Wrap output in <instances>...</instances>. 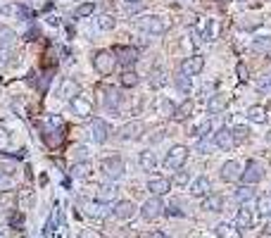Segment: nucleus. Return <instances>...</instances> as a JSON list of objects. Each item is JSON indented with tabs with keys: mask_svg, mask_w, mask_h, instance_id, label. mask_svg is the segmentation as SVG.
Masks as SVG:
<instances>
[{
	"mask_svg": "<svg viewBox=\"0 0 271 238\" xmlns=\"http://www.w3.org/2000/svg\"><path fill=\"white\" fill-rule=\"evenodd\" d=\"M93 67H95L98 74L109 76V74L114 72V67H117V57H114L112 50H100V53H95V57H93Z\"/></svg>",
	"mask_w": 271,
	"mask_h": 238,
	"instance_id": "f257e3e1",
	"label": "nucleus"
},
{
	"mask_svg": "<svg viewBox=\"0 0 271 238\" xmlns=\"http://www.w3.org/2000/svg\"><path fill=\"white\" fill-rule=\"evenodd\" d=\"M136 24L141 31H148V34H164L167 31V22L162 17H155V15H145V17H138L136 19Z\"/></svg>",
	"mask_w": 271,
	"mask_h": 238,
	"instance_id": "f03ea898",
	"label": "nucleus"
},
{
	"mask_svg": "<svg viewBox=\"0 0 271 238\" xmlns=\"http://www.w3.org/2000/svg\"><path fill=\"white\" fill-rule=\"evenodd\" d=\"M126 172V165H124V160L121 157H107V160H102V174L112 179V181H117L119 176H124Z\"/></svg>",
	"mask_w": 271,
	"mask_h": 238,
	"instance_id": "7ed1b4c3",
	"label": "nucleus"
},
{
	"mask_svg": "<svg viewBox=\"0 0 271 238\" xmlns=\"http://www.w3.org/2000/svg\"><path fill=\"white\" fill-rule=\"evenodd\" d=\"M262 176H264L262 165H259L257 160H250V162L245 165V169H243V176H240V181H243L245 186H254V183L262 181Z\"/></svg>",
	"mask_w": 271,
	"mask_h": 238,
	"instance_id": "20e7f679",
	"label": "nucleus"
},
{
	"mask_svg": "<svg viewBox=\"0 0 271 238\" xmlns=\"http://www.w3.org/2000/svg\"><path fill=\"white\" fill-rule=\"evenodd\" d=\"M186 160H188V150L183 146H174L167 157H164V167H169V169H181V167L186 165Z\"/></svg>",
	"mask_w": 271,
	"mask_h": 238,
	"instance_id": "39448f33",
	"label": "nucleus"
},
{
	"mask_svg": "<svg viewBox=\"0 0 271 238\" xmlns=\"http://www.w3.org/2000/svg\"><path fill=\"white\" fill-rule=\"evenodd\" d=\"M102 107L109 112H117L119 105H121V93H119V88H114V86H105L102 88Z\"/></svg>",
	"mask_w": 271,
	"mask_h": 238,
	"instance_id": "423d86ee",
	"label": "nucleus"
},
{
	"mask_svg": "<svg viewBox=\"0 0 271 238\" xmlns=\"http://www.w3.org/2000/svg\"><path fill=\"white\" fill-rule=\"evenodd\" d=\"M164 210H167V205L162 202V198H150V200L143 202V219H157V217H162Z\"/></svg>",
	"mask_w": 271,
	"mask_h": 238,
	"instance_id": "0eeeda50",
	"label": "nucleus"
},
{
	"mask_svg": "<svg viewBox=\"0 0 271 238\" xmlns=\"http://www.w3.org/2000/svg\"><path fill=\"white\" fill-rule=\"evenodd\" d=\"M117 62H121V67H126V69H131L136 62H138V48H131V46H119L117 50Z\"/></svg>",
	"mask_w": 271,
	"mask_h": 238,
	"instance_id": "6e6552de",
	"label": "nucleus"
},
{
	"mask_svg": "<svg viewBox=\"0 0 271 238\" xmlns=\"http://www.w3.org/2000/svg\"><path fill=\"white\" fill-rule=\"evenodd\" d=\"M202 67H205V60L200 55H193V57H186V60L181 62L179 72L183 74V76H195V74L202 72Z\"/></svg>",
	"mask_w": 271,
	"mask_h": 238,
	"instance_id": "1a4fd4ad",
	"label": "nucleus"
},
{
	"mask_svg": "<svg viewBox=\"0 0 271 238\" xmlns=\"http://www.w3.org/2000/svg\"><path fill=\"white\" fill-rule=\"evenodd\" d=\"M243 176V165L240 162H235V160H228V162H224V167H221V179L228 183L238 181Z\"/></svg>",
	"mask_w": 271,
	"mask_h": 238,
	"instance_id": "9d476101",
	"label": "nucleus"
},
{
	"mask_svg": "<svg viewBox=\"0 0 271 238\" xmlns=\"http://www.w3.org/2000/svg\"><path fill=\"white\" fill-rule=\"evenodd\" d=\"M90 134H93L95 143H105L109 138V127L105 124V119H93L90 122Z\"/></svg>",
	"mask_w": 271,
	"mask_h": 238,
	"instance_id": "9b49d317",
	"label": "nucleus"
},
{
	"mask_svg": "<svg viewBox=\"0 0 271 238\" xmlns=\"http://www.w3.org/2000/svg\"><path fill=\"white\" fill-rule=\"evenodd\" d=\"M112 214H114L117 219H121V221H128V219H131V217L136 214L133 202H131V200H121V202H117V205H114V210H112Z\"/></svg>",
	"mask_w": 271,
	"mask_h": 238,
	"instance_id": "f8f14e48",
	"label": "nucleus"
},
{
	"mask_svg": "<svg viewBox=\"0 0 271 238\" xmlns=\"http://www.w3.org/2000/svg\"><path fill=\"white\" fill-rule=\"evenodd\" d=\"M209 191H212V181H209L207 176H200V179H195L193 186H190V193H193V195H198V198H207Z\"/></svg>",
	"mask_w": 271,
	"mask_h": 238,
	"instance_id": "ddd939ff",
	"label": "nucleus"
},
{
	"mask_svg": "<svg viewBox=\"0 0 271 238\" xmlns=\"http://www.w3.org/2000/svg\"><path fill=\"white\" fill-rule=\"evenodd\" d=\"M169 188H172V181L169 179H150L148 181V191L153 193V195H167L169 193Z\"/></svg>",
	"mask_w": 271,
	"mask_h": 238,
	"instance_id": "4468645a",
	"label": "nucleus"
},
{
	"mask_svg": "<svg viewBox=\"0 0 271 238\" xmlns=\"http://www.w3.org/2000/svg\"><path fill=\"white\" fill-rule=\"evenodd\" d=\"M143 134V124L141 122H128V124H124L121 127V141H133V138H138Z\"/></svg>",
	"mask_w": 271,
	"mask_h": 238,
	"instance_id": "2eb2a0df",
	"label": "nucleus"
},
{
	"mask_svg": "<svg viewBox=\"0 0 271 238\" xmlns=\"http://www.w3.org/2000/svg\"><path fill=\"white\" fill-rule=\"evenodd\" d=\"M233 134L228 131V129H219L217 134H214V146L221 148V150H228V148H233Z\"/></svg>",
	"mask_w": 271,
	"mask_h": 238,
	"instance_id": "dca6fc26",
	"label": "nucleus"
},
{
	"mask_svg": "<svg viewBox=\"0 0 271 238\" xmlns=\"http://www.w3.org/2000/svg\"><path fill=\"white\" fill-rule=\"evenodd\" d=\"M69 105H72V110L76 112L79 117H90V114H93V107H90V102L83 100V98H79V95H76V98H72V100H69Z\"/></svg>",
	"mask_w": 271,
	"mask_h": 238,
	"instance_id": "f3484780",
	"label": "nucleus"
},
{
	"mask_svg": "<svg viewBox=\"0 0 271 238\" xmlns=\"http://www.w3.org/2000/svg\"><path fill=\"white\" fill-rule=\"evenodd\" d=\"M112 210H114V207H112L109 202H88V205H86V212L93 214V217H107Z\"/></svg>",
	"mask_w": 271,
	"mask_h": 238,
	"instance_id": "a211bd4d",
	"label": "nucleus"
},
{
	"mask_svg": "<svg viewBox=\"0 0 271 238\" xmlns=\"http://www.w3.org/2000/svg\"><path fill=\"white\" fill-rule=\"evenodd\" d=\"M252 212L247 210V207H243V210H238V214H235V229L240 231V229H250L252 226Z\"/></svg>",
	"mask_w": 271,
	"mask_h": 238,
	"instance_id": "6ab92c4d",
	"label": "nucleus"
},
{
	"mask_svg": "<svg viewBox=\"0 0 271 238\" xmlns=\"http://www.w3.org/2000/svg\"><path fill=\"white\" fill-rule=\"evenodd\" d=\"M214 233H217V238H240V231L235 229L233 224H226V221L214 226Z\"/></svg>",
	"mask_w": 271,
	"mask_h": 238,
	"instance_id": "aec40b11",
	"label": "nucleus"
},
{
	"mask_svg": "<svg viewBox=\"0 0 271 238\" xmlns=\"http://www.w3.org/2000/svg\"><path fill=\"white\" fill-rule=\"evenodd\" d=\"M221 205H224V198H221V195H217V193H209L207 198L202 200V210L219 212V210H221Z\"/></svg>",
	"mask_w": 271,
	"mask_h": 238,
	"instance_id": "412c9836",
	"label": "nucleus"
},
{
	"mask_svg": "<svg viewBox=\"0 0 271 238\" xmlns=\"http://www.w3.org/2000/svg\"><path fill=\"white\" fill-rule=\"evenodd\" d=\"M224 107H226V95L224 93H214L207 102V110L212 114H219V112H224Z\"/></svg>",
	"mask_w": 271,
	"mask_h": 238,
	"instance_id": "4be33fe9",
	"label": "nucleus"
},
{
	"mask_svg": "<svg viewBox=\"0 0 271 238\" xmlns=\"http://www.w3.org/2000/svg\"><path fill=\"white\" fill-rule=\"evenodd\" d=\"M214 34H217V22L212 17H207L202 22V31H200V38L202 41H214Z\"/></svg>",
	"mask_w": 271,
	"mask_h": 238,
	"instance_id": "5701e85b",
	"label": "nucleus"
},
{
	"mask_svg": "<svg viewBox=\"0 0 271 238\" xmlns=\"http://www.w3.org/2000/svg\"><path fill=\"white\" fill-rule=\"evenodd\" d=\"M138 162H141V167H143L145 172H153L155 167H157V157H155L153 150H143L141 157H138Z\"/></svg>",
	"mask_w": 271,
	"mask_h": 238,
	"instance_id": "b1692460",
	"label": "nucleus"
},
{
	"mask_svg": "<svg viewBox=\"0 0 271 238\" xmlns=\"http://www.w3.org/2000/svg\"><path fill=\"white\" fill-rule=\"evenodd\" d=\"M174 86L179 88L181 95H188L190 91H193V83H190V76H183V74H176V79H174Z\"/></svg>",
	"mask_w": 271,
	"mask_h": 238,
	"instance_id": "393cba45",
	"label": "nucleus"
},
{
	"mask_svg": "<svg viewBox=\"0 0 271 238\" xmlns=\"http://www.w3.org/2000/svg\"><path fill=\"white\" fill-rule=\"evenodd\" d=\"M247 119L250 122H257V124H264L266 122V110H264L262 105H254V107L247 110Z\"/></svg>",
	"mask_w": 271,
	"mask_h": 238,
	"instance_id": "a878e982",
	"label": "nucleus"
},
{
	"mask_svg": "<svg viewBox=\"0 0 271 238\" xmlns=\"http://www.w3.org/2000/svg\"><path fill=\"white\" fill-rule=\"evenodd\" d=\"M15 41H17V34H15L12 29H10V27H0V43H3V48H10Z\"/></svg>",
	"mask_w": 271,
	"mask_h": 238,
	"instance_id": "bb28decb",
	"label": "nucleus"
},
{
	"mask_svg": "<svg viewBox=\"0 0 271 238\" xmlns=\"http://www.w3.org/2000/svg\"><path fill=\"white\" fill-rule=\"evenodd\" d=\"M233 195H235V200H238V202H250V200H254L252 186H240V188H238Z\"/></svg>",
	"mask_w": 271,
	"mask_h": 238,
	"instance_id": "cd10ccee",
	"label": "nucleus"
},
{
	"mask_svg": "<svg viewBox=\"0 0 271 238\" xmlns=\"http://www.w3.org/2000/svg\"><path fill=\"white\" fill-rule=\"evenodd\" d=\"M114 193H117V188H114L112 183H107V186L102 183V186H100V191H98V202H107V200H112V198H114Z\"/></svg>",
	"mask_w": 271,
	"mask_h": 238,
	"instance_id": "c85d7f7f",
	"label": "nucleus"
},
{
	"mask_svg": "<svg viewBox=\"0 0 271 238\" xmlns=\"http://www.w3.org/2000/svg\"><path fill=\"white\" fill-rule=\"evenodd\" d=\"M138 81H141V76L136 72H131V69H126V72L121 74V86L124 88H133V86H138Z\"/></svg>",
	"mask_w": 271,
	"mask_h": 238,
	"instance_id": "c756f323",
	"label": "nucleus"
},
{
	"mask_svg": "<svg viewBox=\"0 0 271 238\" xmlns=\"http://www.w3.org/2000/svg\"><path fill=\"white\" fill-rule=\"evenodd\" d=\"M209 131H212V122H202V124H198V127L193 129V136L198 138V141H205V138L209 136Z\"/></svg>",
	"mask_w": 271,
	"mask_h": 238,
	"instance_id": "7c9ffc66",
	"label": "nucleus"
},
{
	"mask_svg": "<svg viewBox=\"0 0 271 238\" xmlns=\"http://www.w3.org/2000/svg\"><path fill=\"white\" fill-rule=\"evenodd\" d=\"M76 93H79V86H76V81H72V79H67V81L62 83V95L64 98H76Z\"/></svg>",
	"mask_w": 271,
	"mask_h": 238,
	"instance_id": "2f4dec72",
	"label": "nucleus"
},
{
	"mask_svg": "<svg viewBox=\"0 0 271 238\" xmlns=\"http://www.w3.org/2000/svg\"><path fill=\"white\" fill-rule=\"evenodd\" d=\"M252 48L257 50V53H269L271 50V36H259L252 43Z\"/></svg>",
	"mask_w": 271,
	"mask_h": 238,
	"instance_id": "473e14b6",
	"label": "nucleus"
},
{
	"mask_svg": "<svg viewBox=\"0 0 271 238\" xmlns=\"http://www.w3.org/2000/svg\"><path fill=\"white\" fill-rule=\"evenodd\" d=\"M190 112H193V102L186 100L183 105H179V107H176V112H174V119H186V117H190Z\"/></svg>",
	"mask_w": 271,
	"mask_h": 238,
	"instance_id": "72a5a7b5",
	"label": "nucleus"
},
{
	"mask_svg": "<svg viewBox=\"0 0 271 238\" xmlns=\"http://www.w3.org/2000/svg\"><path fill=\"white\" fill-rule=\"evenodd\" d=\"M93 10H95V5H93V3H83V5H79V8L74 10V17L83 19V17H88V15H93Z\"/></svg>",
	"mask_w": 271,
	"mask_h": 238,
	"instance_id": "f704fd0d",
	"label": "nucleus"
},
{
	"mask_svg": "<svg viewBox=\"0 0 271 238\" xmlns=\"http://www.w3.org/2000/svg\"><path fill=\"white\" fill-rule=\"evenodd\" d=\"M257 91H262L264 95H271V72L264 74L262 79L257 81Z\"/></svg>",
	"mask_w": 271,
	"mask_h": 238,
	"instance_id": "c9c22d12",
	"label": "nucleus"
},
{
	"mask_svg": "<svg viewBox=\"0 0 271 238\" xmlns=\"http://www.w3.org/2000/svg\"><path fill=\"white\" fill-rule=\"evenodd\" d=\"M112 27H114V17H112V15H100L98 17V29L100 31H109Z\"/></svg>",
	"mask_w": 271,
	"mask_h": 238,
	"instance_id": "e433bc0d",
	"label": "nucleus"
},
{
	"mask_svg": "<svg viewBox=\"0 0 271 238\" xmlns=\"http://www.w3.org/2000/svg\"><path fill=\"white\" fill-rule=\"evenodd\" d=\"M164 81H167V74L160 72V69H155V72L150 74V83H153L155 88H160V86H164Z\"/></svg>",
	"mask_w": 271,
	"mask_h": 238,
	"instance_id": "4c0bfd02",
	"label": "nucleus"
},
{
	"mask_svg": "<svg viewBox=\"0 0 271 238\" xmlns=\"http://www.w3.org/2000/svg\"><path fill=\"white\" fill-rule=\"evenodd\" d=\"M88 172H90L88 162H79V165H74V169H72V174L76 176V179H83V176H88Z\"/></svg>",
	"mask_w": 271,
	"mask_h": 238,
	"instance_id": "58836bf2",
	"label": "nucleus"
},
{
	"mask_svg": "<svg viewBox=\"0 0 271 238\" xmlns=\"http://www.w3.org/2000/svg\"><path fill=\"white\" fill-rule=\"evenodd\" d=\"M0 15H5V17L17 15V5H12L10 0H0Z\"/></svg>",
	"mask_w": 271,
	"mask_h": 238,
	"instance_id": "ea45409f",
	"label": "nucleus"
},
{
	"mask_svg": "<svg viewBox=\"0 0 271 238\" xmlns=\"http://www.w3.org/2000/svg\"><path fill=\"white\" fill-rule=\"evenodd\" d=\"M257 207L262 214H271V195H262L259 200H257Z\"/></svg>",
	"mask_w": 271,
	"mask_h": 238,
	"instance_id": "a19ab883",
	"label": "nucleus"
},
{
	"mask_svg": "<svg viewBox=\"0 0 271 238\" xmlns=\"http://www.w3.org/2000/svg\"><path fill=\"white\" fill-rule=\"evenodd\" d=\"M12 57H15V53L10 48H0V67H8L12 62Z\"/></svg>",
	"mask_w": 271,
	"mask_h": 238,
	"instance_id": "79ce46f5",
	"label": "nucleus"
},
{
	"mask_svg": "<svg viewBox=\"0 0 271 238\" xmlns=\"http://www.w3.org/2000/svg\"><path fill=\"white\" fill-rule=\"evenodd\" d=\"M167 214H172V217H183V207H181V202L179 200H174L169 207H167Z\"/></svg>",
	"mask_w": 271,
	"mask_h": 238,
	"instance_id": "37998d69",
	"label": "nucleus"
},
{
	"mask_svg": "<svg viewBox=\"0 0 271 238\" xmlns=\"http://www.w3.org/2000/svg\"><path fill=\"white\" fill-rule=\"evenodd\" d=\"M12 188V179H10V172H3L0 169V191H10Z\"/></svg>",
	"mask_w": 271,
	"mask_h": 238,
	"instance_id": "c03bdc74",
	"label": "nucleus"
},
{
	"mask_svg": "<svg viewBox=\"0 0 271 238\" xmlns=\"http://www.w3.org/2000/svg\"><path fill=\"white\" fill-rule=\"evenodd\" d=\"M231 134H233V141H245V136H247V129H245V127H235Z\"/></svg>",
	"mask_w": 271,
	"mask_h": 238,
	"instance_id": "a18cd8bd",
	"label": "nucleus"
},
{
	"mask_svg": "<svg viewBox=\"0 0 271 238\" xmlns=\"http://www.w3.org/2000/svg\"><path fill=\"white\" fill-rule=\"evenodd\" d=\"M27 3H29V8H34V10L48 8V0H27Z\"/></svg>",
	"mask_w": 271,
	"mask_h": 238,
	"instance_id": "49530a36",
	"label": "nucleus"
},
{
	"mask_svg": "<svg viewBox=\"0 0 271 238\" xmlns=\"http://www.w3.org/2000/svg\"><path fill=\"white\" fill-rule=\"evenodd\" d=\"M162 110L167 112V114H172V117H174L176 107H174V102H172V100H162Z\"/></svg>",
	"mask_w": 271,
	"mask_h": 238,
	"instance_id": "de8ad7c7",
	"label": "nucleus"
},
{
	"mask_svg": "<svg viewBox=\"0 0 271 238\" xmlns=\"http://www.w3.org/2000/svg\"><path fill=\"white\" fill-rule=\"evenodd\" d=\"M174 181L179 183V186H186V183H188V172H179V174H176V179H174Z\"/></svg>",
	"mask_w": 271,
	"mask_h": 238,
	"instance_id": "09e8293b",
	"label": "nucleus"
},
{
	"mask_svg": "<svg viewBox=\"0 0 271 238\" xmlns=\"http://www.w3.org/2000/svg\"><path fill=\"white\" fill-rule=\"evenodd\" d=\"M143 238H169L167 233H162V231H150V233H145Z\"/></svg>",
	"mask_w": 271,
	"mask_h": 238,
	"instance_id": "8fccbe9b",
	"label": "nucleus"
},
{
	"mask_svg": "<svg viewBox=\"0 0 271 238\" xmlns=\"http://www.w3.org/2000/svg\"><path fill=\"white\" fill-rule=\"evenodd\" d=\"M195 150H198V153H207V143H205V141H198V143H195Z\"/></svg>",
	"mask_w": 271,
	"mask_h": 238,
	"instance_id": "3c124183",
	"label": "nucleus"
},
{
	"mask_svg": "<svg viewBox=\"0 0 271 238\" xmlns=\"http://www.w3.org/2000/svg\"><path fill=\"white\" fill-rule=\"evenodd\" d=\"M86 155H88V148H83V146L76 148V157H86Z\"/></svg>",
	"mask_w": 271,
	"mask_h": 238,
	"instance_id": "603ef678",
	"label": "nucleus"
},
{
	"mask_svg": "<svg viewBox=\"0 0 271 238\" xmlns=\"http://www.w3.org/2000/svg\"><path fill=\"white\" fill-rule=\"evenodd\" d=\"M48 22H50L53 27H60V17H57V15H50V17H48Z\"/></svg>",
	"mask_w": 271,
	"mask_h": 238,
	"instance_id": "864d4df0",
	"label": "nucleus"
},
{
	"mask_svg": "<svg viewBox=\"0 0 271 238\" xmlns=\"http://www.w3.org/2000/svg\"><path fill=\"white\" fill-rule=\"evenodd\" d=\"M10 138L5 136V134H3V131H0V150H3V148H5V143H8Z\"/></svg>",
	"mask_w": 271,
	"mask_h": 238,
	"instance_id": "5fc2aeb1",
	"label": "nucleus"
},
{
	"mask_svg": "<svg viewBox=\"0 0 271 238\" xmlns=\"http://www.w3.org/2000/svg\"><path fill=\"white\" fill-rule=\"evenodd\" d=\"M0 238H8V226H0Z\"/></svg>",
	"mask_w": 271,
	"mask_h": 238,
	"instance_id": "6e6d98bb",
	"label": "nucleus"
},
{
	"mask_svg": "<svg viewBox=\"0 0 271 238\" xmlns=\"http://www.w3.org/2000/svg\"><path fill=\"white\" fill-rule=\"evenodd\" d=\"M266 55H269V60H271V50H269V53H266Z\"/></svg>",
	"mask_w": 271,
	"mask_h": 238,
	"instance_id": "4d7b16f0",
	"label": "nucleus"
},
{
	"mask_svg": "<svg viewBox=\"0 0 271 238\" xmlns=\"http://www.w3.org/2000/svg\"><path fill=\"white\" fill-rule=\"evenodd\" d=\"M128 3H138V0H128Z\"/></svg>",
	"mask_w": 271,
	"mask_h": 238,
	"instance_id": "13d9d810",
	"label": "nucleus"
}]
</instances>
